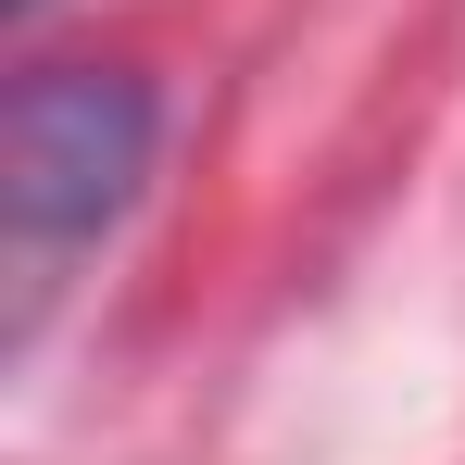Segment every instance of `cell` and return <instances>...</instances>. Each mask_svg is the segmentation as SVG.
<instances>
[{"instance_id": "obj_1", "label": "cell", "mask_w": 465, "mask_h": 465, "mask_svg": "<svg viewBox=\"0 0 465 465\" xmlns=\"http://www.w3.org/2000/svg\"><path fill=\"white\" fill-rule=\"evenodd\" d=\"M152 126H163L152 76H126V64H38V76L13 88V114H0V202H13L25 264L101 239L139 202Z\"/></svg>"}]
</instances>
